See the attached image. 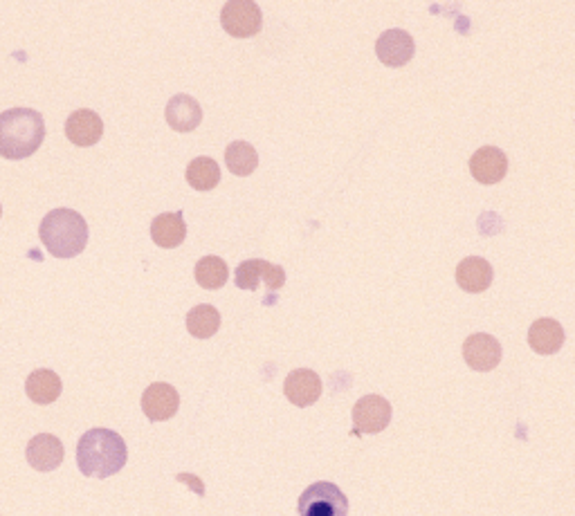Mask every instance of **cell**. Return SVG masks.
Segmentation results:
<instances>
[{"label":"cell","instance_id":"1","mask_svg":"<svg viewBox=\"0 0 575 516\" xmlns=\"http://www.w3.org/2000/svg\"><path fill=\"white\" fill-rule=\"evenodd\" d=\"M126 460H129V447L117 431L90 429L79 438L77 465L79 472L88 478L106 481L122 472Z\"/></svg>","mask_w":575,"mask_h":516},{"label":"cell","instance_id":"2","mask_svg":"<svg viewBox=\"0 0 575 516\" xmlns=\"http://www.w3.org/2000/svg\"><path fill=\"white\" fill-rule=\"evenodd\" d=\"M45 122L34 108H9L0 113V158L25 160L41 149Z\"/></svg>","mask_w":575,"mask_h":516},{"label":"cell","instance_id":"3","mask_svg":"<svg viewBox=\"0 0 575 516\" xmlns=\"http://www.w3.org/2000/svg\"><path fill=\"white\" fill-rule=\"evenodd\" d=\"M39 238L54 258H75L88 245V223L79 211L54 209L41 220Z\"/></svg>","mask_w":575,"mask_h":516},{"label":"cell","instance_id":"4","mask_svg":"<svg viewBox=\"0 0 575 516\" xmlns=\"http://www.w3.org/2000/svg\"><path fill=\"white\" fill-rule=\"evenodd\" d=\"M299 516H346L349 514V499L335 483L319 481L306 487L299 496Z\"/></svg>","mask_w":575,"mask_h":516},{"label":"cell","instance_id":"5","mask_svg":"<svg viewBox=\"0 0 575 516\" xmlns=\"http://www.w3.org/2000/svg\"><path fill=\"white\" fill-rule=\"evenodd\" d=\"M221 25L234 39H252L263 25L261 7L254 0H230L221 9Z\"/></svg>","mask_w":575,"mask_h":516},{"label":"cell","instance_id":"6","mask_svg":"<svg viewBox=\"0 0 575 516\" xmlns=\"http://www.w3.org/2000/svg\"><path fill=\"white\" fill-rule=\"evenodd\" d=\"M236 288L241 290H259V285L263 283L268 288V294H275L286 283V272L281 265L268 263L263 258H248L239 267H236Z\"/></svg>","mask_w":575,"mask_h":516},{"label":"cell","instance_id":"7","mask_svg":"<svg viewBox=\"0 0 575 516\" xmlns=\"http://www.w3.org/2000/svg\"><path fill=\"white\" fill-rule=\"evenodd\" d=\"M394 409L382 395H364L353 404V427L358 433H380L389 427Z\"/></svg>","mask_w":575,"mask_h":516},{"label":"cell","instance_id":"8","mask_svg":"<svg viewBox=\"0 0 575 516\" xmlns=\"http://www.w3.org/2000/svg\"><path fill=\"white\" fill-rule=\"evenodd\" d=\"M463 359L472 371L488 373L501 362V344L488 333H474L463 342Z\"/></svg>","mask_w":575,"mask_h":516},{"label":"cell","instance_id":"9","mask_svg":"<svg viewBox=\"0 0 575 516\" xmlns=\"http://www.w3.org/2000/svg\"><path fill=\"white\" fill-rule=\"evenodd\" d=\"M414 36L405 30H387L378 36L376 54L387 68H403L414 59Z\"/></svg>","mask_w":575,"mask_h":516},{"label":"cell","instance_id":"10","mask_svg":"<svg viewBox=\"0 0 575 516\" xmlns=\"http://www.w3.org/2000/svg\"><path fill=\"white\" fill-rule=\"evenodd\" d=\"M322 377L310 368H295V371L288 373L284 382V393L288 402L295 404L299 409L313 407V404L322 398Z\"/></svg>","mask_w":575,"mask_h":516},{"label":"cell","instance_id":"11","mask_svg":"<svg viewBox=\"0 0 575 516\" xmlns=\"http://www.w3.org/2000/svg\"><path fill=\"white\" fill-rule=\"evenodd\" d=\"M180 409V393L167 382H153L142 395V411L151 422H164Z\"/></svg>","mask_w":575,"mask_h":516},{"label":"cell","instance_id":"12","mask_svg":"<svg viewBox=\"0 0 575 516\" xmlns=\"http://www.w3.org/2000/svg\"><path fill=\"white\" fill-rule=\"evenodd\" d=\"M63 445L57 436H52V433H39V436H34L30 442H27V449H25V458L27 463H30L32 469L36 472H54V469H59L63 463Z\"/></svg>","mask_w":575,"mask_h":516},{"label":"cell","instance_id":"13","mask_svg":"<svg viewBox=\"0 0 575 516\" xmlns=\"http://www.w3.org/2000/svg\"><path fill=\"white\" fill-rule=\"evenodd\" d=\"M470 173L479 184H497L506 178L508 158L497 146H481L470 158Z\"/></svg>","mask_w":575,"mask_h":516},{"label":"cell","instance_id":"14","mask_svg":"<svg viewBox=\"0 0 575 516\" xmlns=\"http://www.w3.org/2000/svg\"><path fill=\"white\" fill-rule=\"evenodd\" d=\"M104 135V122L95 110L79 108L66 119V137L68 140L86 149V146H95Z\"/></svg>","mask_w":575,"mask_h":516},{"label":"cell","instance_id":"15","mask_svg":"<svg viewBox=\"0 0 575 516\" xmlns=\"http://www.w3.org/2000/svg\"><path fill=\"white\" fill-rule=\"evenodd\" d=\"M492 279H495V270L481 256H468L456 265V283L468 294L486 292L492 285Z\"/></svg>","mask_w":575,"mask_h":516},{"label":"cell","instance_id":"16","mask_svg":"<svg viewBox=\"0 0 575 516\" xmlns=\"http://www.w3.org/2000/svg\"><path fill=\"white\" fill-rule=\"evenodd\" d=\"M164 119H167V124L173 131L191 133L203 122V108H200L194 97L176 95L169 99L167 108H164Z\"/></svg>","mask_w":575,"mask_h":516},{"label":"cell","instance_id":"17","mask_svg":"<svg viewBox=\"0 0 575 516\" xmlns=\"http://www.w3.org/2000/svg\"><path fill=\"white\" fill-rule=\"evenodd\" d=\"M564 328L558 319L542 317L533 321L528 328V346H531L537 355H555L564 346Z\"/></svg>","mask_w":575,"mask_h":516},{"label":"cell","instance_id":"18","mask_svg":"<svg viewBox=\"0 0 575 516\" xmlns=\"http://www.w3.org/2000/svg\"><path fill=\"white\" fill-rule=\"evenodd\" d=\"M151 238L162 250H173V247H180L185 243L187 223L182 211H169V214L155 216L151 223Z\"/></svg>","mask_w":575,"mask_h":516},{"label":"cell","instance_id":"19","mask_svg":"<svg viewBox=\"0 0 575 516\" xmlns=\"http://www.w3.org/2000/svg\"><path fill=\"white\" fill-rule=\"evenodd\" d=\"M63 391V384H61V377L50 371V368H36L34 373H30L25 382V393L27 398H30L34 404H52L59 400V395Z\"/></svg>","mask_w":575,"mask_h":516},{"label":"cell","instance_id":"20","mask_svg":"<svg viewBox=\"0 0 575 516\" xmlns=\"http://www.w3.org/2000/svg\"><path fill=\"white\" fill-rule=\"evenodd\" d=\"M194 276L203 290H221L230 279V267L221 256H203L194 267Z\"/></svg>","mask_w":575,"mask_h":516},{"label":"cell","instance_id":"21","mask_svg":"<svg viewBox=\"0 0 575 516\" xmlns=\"http://www.w3.org/2000/svg\"><path fill=\"white\" fill-rule=\"evenodd\" d=\"M221 328V312L209 303H200V306L191 308L187 315V330L191 337L209 339L218 333Z\"/></svg>","mask_w":575,"mask_h":516},{"label":"cell","instance_id":"22","mask_svg":"<svg viewBox=\"0 0 575 516\" xmlns=\"http://www.w3.org/2000/svg\"><path fill=\"white\" fill-rule=\"evenodd\" d=\"M225 164H227V169H230V173L245 178V175H252L254 171H257L259 153L250 142H243V140L232 142L225 149Z\"/></svg>","mask_w":575,"mask_h":516},{"label":"cell","instance_id":"23","mask_svg":"<svg viewBox=\"0 0 575 516\" xmlns=\"http://www.w3.org/2000/svg\"><path fill=\"white\" fill-rule=\"evenodd\" d=\"M187 184L196 191H212L221 182V169L214 158H194L185 171Z\"/></svg>","mask_w":575,"mask_h":516},{"label":"cell","instance_id":"24","mask_svg":"<svg viewBox=\"0 0 575 516\" xmlns=\"http://www.w3.org/2000/svg\"><path fill=\"white\" fill-rule=\"evenodd\" d=\"M0 216H3V205H0Z\"/></svg>","mask_w":575,"mask_h":516}]
</instances>
